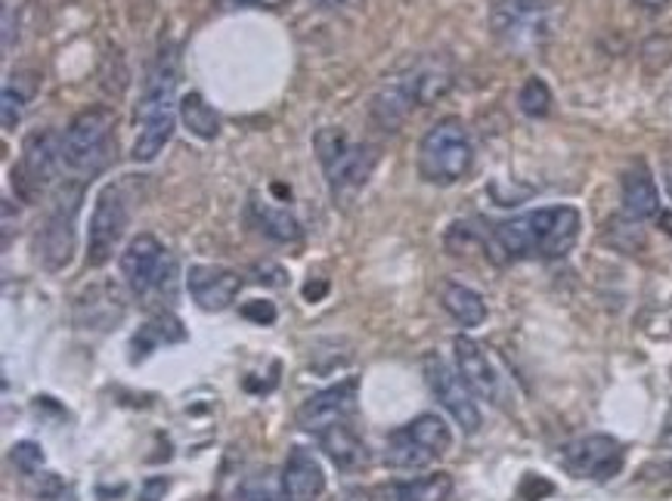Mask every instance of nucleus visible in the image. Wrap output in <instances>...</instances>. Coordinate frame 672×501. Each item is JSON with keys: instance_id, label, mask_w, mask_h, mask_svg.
Wrapping results in <instances>:
<instances>
[{"instance_id": "7c9ffc66", "label": "nucleus", "mask_w": 672, "mask_h": 501, "mask_svg": "<svg viewBox=\"0 0 672 501\" xmlns=\"http://www.w3.org/2000/svg\"><path fill=\"white\" fill-rule=\"evenodd\" d=\"M549 492H555V486H552V482L542 480V477H537V474H527L521 482V489H518V499L540 501L542 496H549Z\"/></svg>"}, {"instance_id": "72a5a7b5", "label": "nucleus", "mask_w": 672, "mask_h": 501, "mask_svg": "<svg viewBox=\"0 0 672 501\" xmlns=\"http://www.w3.org/2000/svg\"><path fill=\"white\" fill-rule=\"evenodd\" d=\"M326 291H329V282H326V278H319L317 285H314V282L304 285V297H307V300H319Z\"/></svg>"}, {"instance_id": "dca6fc26", "label": "nucleus", "mask_w": 672, "mask_h": 501, "mask_svg": "<svg viewBox=\"0 0 672 501\" xmlns=\"http://www.w3.org/2000/svg\"><path fill=\"white\" fill-rule=\"evenodd\" d=\"M280 486L285 501H317L326 492V474L317 455L304 445H295L282 464Z\"/></svg>"}, {"instance_id": "423d86ee", "label": "nucleus", "mask_w": 672, "mask_h": 501, "mask_svg": "<svg viewBox=\"0 0 672 501\" xmlns=\"http://www.w3.org/2000/svg\"><path fill=\"white\" fill-rule=\"evenodd\" d=\"M452 445L449 425L440 415H418L410 425L397 427L385 445V464L393 470H422L437 462Z\"/></svg>"}, {"instance_id": "4be33fe9", "label": "nucleus", "mask_w": 672, "mask_h": 501, "mask_svg": "<svg viewBox=\"0 0 672 501\" xmlns=\"http://www.w3.org/2000/svg\"><path fill=\"white\" fill-rule=\"evenodd\" d=\"M440 303H444V310H447L459 325H465V329L484 325L486 303L484 297L478 295L474 288L459 285V282H447V285H444V295H440Z\"/></svg>"}, {"instance_id": "6ab92c4d", "label": "nucleus", "mask_w": 672, "mask_h": 501, "mask_svg": "<svg viewBox=\"0 0 672 501\" xmlns=\"http://www.w3.org/2000/svg\"><path fill=\"white\" fill-rule=\"evenodd\" d=\"M452 350H456V366H459V374L468 381V387L474 393H481L484 399L496 403L499 396V378H496V369L493 362L486 359L484 347L478 341H471L468 334H459L452 341Z\"/></svg>"}, {"instance_id": "a878e982", "label": "nucleus", "mask_w": 672, "mask_h": 501, "mask_svg": "<svg viewBox=\"0 0 672 501\" xmlns=\"http://www.w3.org/2000/svg\"><path fill=\"white\" fill-rule=\"evenodd\" d=\"M518 106L527 118H545L552 111V91L542 77H530L518 93Z\"/></svg>"}, {"instance_id": "f704fd0d", "label": "nucleus", "mask_w": 672, "mask_h": 501, "mask_svg": "<svg viewBox=\"0 0 672 501\" xmlns=\"http://www.w3.org/2000/svg\"><path fill=\"white\" fill-rule=\"evenodd\" d=\"M338 501H373V496H369V489H363V486H351Z\"/></svg>"}, {"instance_id": "a211bd4d", "label": "nucleus", "mask_w": 672, "mask_h": 501, "mask_svg": "<svg viewBox=\"0 0 672 501\" xmlns=\"http://www.w3.org/2000/svg\"><path fill=\"white\" fill-rule=\"evenodd\" d=\"M620 202H623V214L633 223L651 220L660 214V192L653 183L651 170L645 162H635L623 180H620Z\"/></svg>"}, {"instance_id": "e433bc0d", "label": "nucleus", "mask_w": 672, "mask_h": 501, "mask_svg": "<svg viewBox=\"0 0 672 501\" xmlns=\"http://www.w3.org/2000/svg\"><path fill=\"white\" fill-rule=\"evenodd\" d=\"M657 220H660V229H663V232H670V236H672V214H670V211H667V214L660 211V214H657Z\"/></svg>"}, {"instance_id": "ddd939ff", "label": "nucleus", "mask_w": 672, "mask_h": 501, "mask_svg": "<svg viewBox=\"0 0 672 501\" xmlns=\"http://www.w3.org/2000/svg\"><path fill=\"white\" fill-rule=\"evenodd\" d=\"M391 84L412 106H431L452 87V62L447 56H422L406 72L393 74Z\"/></svg>"}, {"instance_id": "473e14b6", "label": "nucleus", "mask_w": 672, "mask_h": 501, "mask_svg": "<svg viewBox=\"0 0 672 501\" xmlns=\"http://www.w3.org/2000/svg\"><path fill=\"white\" fill-rule=\"evenodd\" d=\"M255 273H258V276H255L258 282H267V285H285V270L276 266V263H258Z\"/></svg>"}, {"instance_id": "9d476101", "label": "nucleus", "mask_w": 672, "mask_h": 501, "mask_svg": "<svg viewBox=\"0 0 672 501\" xmlns=\"http://www.w3.org/2000/svg\"><path fill=\"white\" fill-rule=\"evenodd\" d=\"M425 381H428L434 399L447 408L449 415H452V421L462 427L465 433H478L481 430V408L474 403V390L468 387L465 378L456 369H449L437 353L425 356Z\"/></svg>"}, {"instance_id": "9b49d317", "label": "nucleus", "mask_w": 672, "mask_h": 501, "mask_svg": "<svg viewBox=\"0 0 672 501\" xmlns=\"http://www.w3.org/2000/svg\"><path fill=\"white\" fill-rule=\"evenodd\" d=\"M623 445L611 433H589L561 449V464L579 480H611L623 470Z\"/></svg>"}, {"instance_id": "aec40b11", "label": "nucleus", "mask_w": 672, "mask_h": 501, "mask_svg": "<svg viewBox=\"0 0 672 501\" xmlns=\"http://www.w3.org/2000/svg\"><path fill=\"white\" fill-rule=\"evenodd\" d=\"M317 437L322 452L329 455V462L335 464L338 470H356V467H363V464L369 462V449H366V443L359 440V433L347 421L326 427V430H319Z\"/></svg>"}, {"instance_id": "4c0bfd02", "label": "nucleus", "mask_w": 672, "mask_h": 501, "mask_svg": "<svg viewBox=\"0 0 672 501\" xmlns=\"http://www.w3.org/2000/svg\"><path fill=\"white\" fill-rule=\"evenodd\" d=\"M317 7H322V10H335V7H344L347 0H314Z\"/></svg>"}, {"instance_id": "0eeeda50", "label": "nucleus", "mask_w": 672, "mask_h": 501, "mask_svg": "<svg viewBox=\"0 0 672 501\" xmlns=\"http://www.w3.org/2000/svg\"><path fill=\"white\" fill-rule=\"evenodd\" d=\"M317 152L326 180L332 186L335 199L363 189L366 180L373 177L375 165H378V152L375 146L366 143H354L347 140L341 130H319L317 133Z\"/></svg>"}, {"instance_id": "20e7f679", "label": "nucleus", "mask_w": 672, "mask_h": 501, "mask_svg": "<svg viewBox=\"0 0 672 501\" xmlns=\"http://www.w3.org/2000/svg\"><path fill=\"white\" fill-rule=\"evenodd\" d=\"M490 28L511 53H533L555 32V0H496Z\"/></svg>"}, {"instance_id": "c756f323", "label": "nucleus", "mask_w": 672, "mask_h": 501, "mask_svg": "<svg viewBox=\"0 0 672 501\" xmlns=\"http://www.w3.org/2000/svg\"><path fill=\"white\" fill-rule=\"evenodd\" d=\"M239 313H243L248 322H258V325H273V322H276L273 300H248V303H243Z\"/></svg>"}, {"instance_id": "f257e3e1", "label": "nucleus", "mask_w": 672, "mask_h": 501, "mask_svg": "<svg viewBox=\"0 0 672 501\" xmlns=\"http://www.w3.org/2000/svg\"><path fill=\"white\" fill-rule=\"evenodd\" d=\"M579 226H582L579 211L570 207V204L530 211V214L499 223L493 229V244H490L493 251H490V258L496 260V263L527 258H567L579 239Z\"/></svg>"}, {"instance_id": "bb28decb", "label": "nucleus", "mask_w": 672, "mask_h": 501, "mask_svg": "<svg viewBox=\"0 0 672 501\" xmlns=\"http://www.w3.org/2000/svg\"><path fill=\"white\" fill-rule=\"evenodd\" d=\"M239 496L243 501H285L282 499V486L270 474H255L239 486Z\"/></svg>"}, {"instance_id": "4468645a", "label": "nucleus", "mask_w": 672, "mask_h": 501, "mask_svg": "<svg viewBox=\"0 0 672 501\" xmlns=\"http://www.w3.org/2000/svg\"><path fill=\"white\" fill-rule=\"evenodd\" d=\"M356 390H359V381H356V378H347V381H338L332 387L314 393V396L298 408L300 430L319 433V430L338 425V421H347L356 411Z\"/></svg>"}, {"instance_id": "2eb2a0df", "label": "nucleus", "mask_w": 672, "mask_h": 501, "mask_svg": "<svg viewBox=\"0 0 672 501\" xmlns=\"http://www.w3.org/2000/svg\"><path fill=\"white\" fill-rule=\"evenodd\" d=\"M187 288L202 310L221 313L226 307H233V300H236L239 288H243V276L226 270V266L196 263V266H189Z\"/></svg>"}, {"instance_id": "2f4dec72", "label": "nucleus", "mask_w": 672, "mask_h": 501, "mask_svg": "<svg viewBox=\"0 0 672 501\" xmlns=\"http://www.w3.org/2000/svg\"><path fill=\"white\" fill-rule=\"evenodd\" d=\"M165 492H168V480H165V477H150V480L143 482L140 499L137 501H162L165 499Z\"/></svg>"}, {"instance_id": "5701e85b", "label": "nucleus", "mask_w": 672, "mask_h": 501, "mask_svg": "<svg viewBox=\"0 0 672 501\" xmlns=\"http://www.w3.org/2000/svg\"><path fill=\"white\" fill-rule=\"evenodd\" d=\"M251 220H255V226L261 229L267 239L280 241V244H292V241L300 239L298 220L288 211H282V207L251 202Z\"/></svg>"}, {"instance_id": "f8f14e48", "label": "nucleus", "mask_w": 672, "mask_h": 501, "mask_svg": "<svg viewBox=\"0 0 672 501\" xmlns=\"http://www.w3.org/2000/svg\"><path fill=\"white\" fill-rule=\"evenodd\" d=\"M59 165H66L62 162V136L50 128L32 130L25 136V146H22L20 170H13V183H20L22 195L32 199L35 192H44L57 180Z\"/></svg>"}, {"instance_id": "39448f33", "label": "nucleus", "mask_w": 672, "mask_h": 501, "mask_svg": "<svg viewBox=\"0 0 672 501\" xmlns=\"http://www.w3.org/2000/svg\"><path fill=\"white\" fill-rule=\"evenodd\" d=\"M115 115L109 109H87L62 133V162L75 174L94 177L113 162Z\"/></svg>"}, {"instance_id": "6e6552de", "label": "nucleus", "mask_w": 672, "mask_h": 501, "mask_svg": "<svg viewBox=\"0 0 672 501\" xmlns=\"http://www.w3.org/2000/svg\"><path fill=\"white\" fill-rule=\"evenodd\" d=\"M131 223V211L118 186H106L96 195L94 214H91V232H87V263L106 266L115 258L118 241L125 239V229Z\"/></svg>"}, {"instance_id": "cd10ccee", "label": "nucleus", "mask_w": 672, "mask_h": 501, "mask_svg": "<svg viewBox=\"0 0 672 501\" xmlns=\"http://www.w3.org/2000/svg\"><path fill=\"white\" fill-rule=\"evenodd\" d=\"M25 99H28V93H22L20 87H13V84L3 87V96H0V109H3V115H0V121H3V130H7V133L16 130V124L22 121Z\"/></svg>"}, {"instance_id": "1a4fd4ad", "label": "nucleus", "mask_w": 672, "mask_h": 501, "mask_svg": "<svg viewBox=\"0 0 672 501\" xmlns=\"http://www.w3.org/2000/svg\"><path fill=\"white\" fill-rule=\"evenodd\" d=\"M121 276L137 297H150L152 291H162L165 282L174 278V260L162 248V241L143 232L131 239V244L121 254Z\"/></svg>"}, {"instance_id": "c9c22d12", "label": "nucleus", "mask_w": 672, "mask_h": 501, "mask_svg": "<svg viewBox=\"0 0 672 501\" xmlns=\"http://www.w3.org/2000/svg\"><path fill=\"white\" fill-rule=\"evenodd\" d=\"M638 7H645V10H651V13H657V10H663L670 0H635Z\"/></svg>"}, {"instance_id": "58836bf2", "label": "nucleus", "mask_w": 672, "mask_h": 501, "mask_svg": "<svg viewBox=\"0 0 672 501\" xmlns=\"http://www.w3.org/2000/svg\"><path fill=\"white\" fill-rule=\"evenodd\" d=\"M670 192H672V174H670Z\"/></svg>"}, {"instance_id": "7ed1b4c3", "label": "nucleus", "mask_w": 672, "mask_h": 501, "mask_svg": "<svg viewBox=\"0 0 672 501\" xmlns=\"http://www.w3.org/2000/svg\"><path fill=\"white\" fill-rule=\"evenodd\" d=\"M474 146L459 118H444L418 143V177L425 183L452 186L471 170Z\"/></svg>"}, {"instance_id": "c85d7f7f", "label": "nucleus", "mask_w": 672, "mask_h": 501, "mask_svg": "<svg viewBox=\"0 0 672 501\" xmlns=\"http://www.w3.org/2000/svg\"><path fill=\"white\" fill-rule=\"evenodd\" d=\"M13 464L20 467L22 474H38L40 467H44V452H40L38 443H32V440H22V443L13 445Z\"/></svg>"}, {"instance_id": "412c9836", "label": "nucleus", "mask_w": 672, "mask_h": 501, "mask_svg": "<svg viewBox=\"0 0 672 501\" xmlns=\"http://www.w3.org/2000/svg\"><path fill=\"white\" fill-rule=\"evenodd\" d=\"M187 341V329L184 322L174 313H158L152 315L146 325H140V332L133 334L131 341V362H143L150 353H155L158 347H168V344H184Z\"/></svg>"}, {"instance_id": "393cba45", "label": "nucleus", "mask_w": 672, "mask_h": 501, "mask_svg": "<svg viewBox=\"0 0 672 501\" xmlns=\"http://www.w3.org/2000/svg\"><path fill=\"white\" fill-rule=\"evenodd\" d=\"M452 492L449 474H431L418 480H403L391 486V501H447Z\"/></svg>"}, {"instance_id": "f3484780", "label": "nucleus", "mask_w": 672, "mask_h": 501, "mask_svg": "<svg viewBox=\"0 0 672 501\" xmlns=\"http://www.w3.org/2000/svg\"><path fill=\"white\" fill-rule=\"evenodd\" d=\"M75 211L78 204H72L66 211V202L57 204V211L50 214V220L44 226L38 239V260L47 270H62L72 251H75Z\"/></svg>"}, {"instance_id": "f03ea898", "label": "nucleus", "mask_w": 672, "mask_h": 501, "mask_svg": "<svg viewBox=\"0 0 672 501\" xmlns=\"http://www.w3.org/2000/svg\"><path fill=\"white\" fill-rule=\"evenodd\" d=\"M177 53L174 47H162V53L152 65L150 77H146V91L140 99V136L133 143V162H155L158 152L168 146L174 128H177Z\"/></svg>"}, {"instance_id": "b1692460", "label": "nucleus", "mask_w": 672, "mask_h": 501, "mask_svg": "<svg viewBox=\"0 0 672 501\" xmlns=\"http://www.w3.org/2000/svg\"><path fill=\"white\" fill-rule=\"evenodd\" d=\"M180 118H184L189 133L199 136V140H214L221 133V118H217V111L208 106L202 93H187L180 99Z\"/></svg>"}]
</instances>
